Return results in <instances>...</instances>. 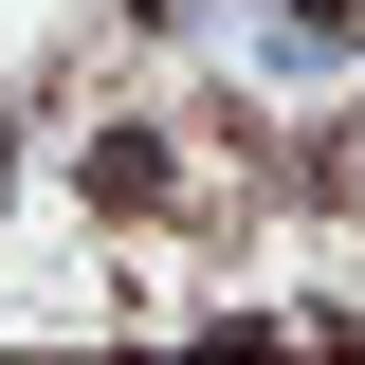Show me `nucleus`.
<instances>
[{
  "instance_id": "nucleus-1",
  "label": "nucleus",
  "mask_w": 365,
  "mask_h": 365,
  "mask_svg": "<svg viewBox=\"0 0 365 365\" xmlns=\"http://www.w3.org/2000/svg\"><path fill=\"white\" fill-rule=\"evenodd\" d=\"M73 201L91 220H146V201H165V128H91L73 146Z\"/></svg>"
},
{
  "instance_id": "nucleus-2",
  "label": "nucleus",
  "mask_w": 365,
  "mask_h": 365,
  "mask_svg": "<svg viewBox=\"0 0 365 365\" xmlns=\"http://www.w3.org/2000/svg\"><path fill=\"white\" fill-rule=\"evenodd\" d=\"M0 201H19V128H0Z\"/></svg>"
}]
</instances>
